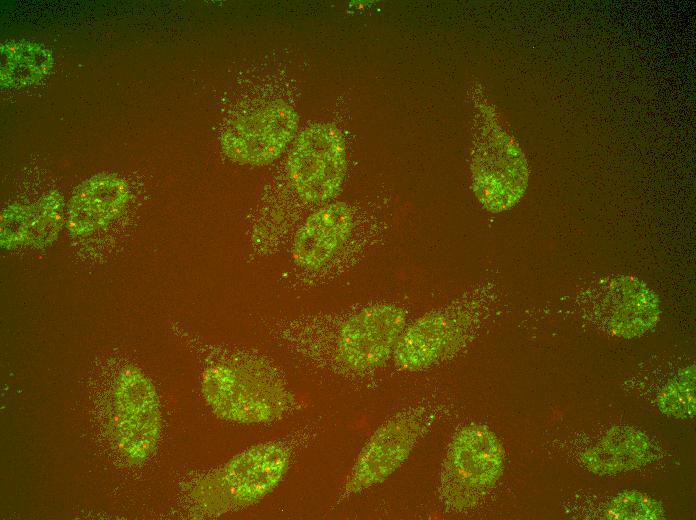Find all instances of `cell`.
Returning a JSON list of instances; mask_svg holds the SVG:
<instances>
[{
  "mask_svg": "<svg viewBox=\"0 0 696 520\" xmlns=\"http://www.w3.org/2000/svg\"><path fill=\"white\" fill-rule=\"evenodd\" d=\"M203 394L220 418L245 424L280 418L291 403L284 382L257 361H233L205 370Z\"/></svg>",
  "mask_w": 696,
  "mask_h": 520,
  "instance_id": "obj_1",
  "label": "cell"
},
{
  "mask_svg": "<svg viewBox=\"0 0 696 520\" xmlns=\"http://www.w3.org/2000/svg\"><path fill=\"white\" fill-rule=\"evenodd\" d=\"M291 453L280 442H265L239 453L206 477L194 492L202 509L222 514L249 507L283 479Z\"/></svg>",
  "mask_w": 696,
  "mask_h": 520,
  "instance_id": "obj_2",
  "label": "cell"
},
{
  "mask_svg": "<svg viewBox=\"0 0 696 520\" xmlns=\"http://www.w3.org/2000/svg\"><path fill=\"white\" fill-rule=\"evenodd\" d=\"M504 451L496 435L486 426L471 424L452 439L443 464L440 497L450 509L472 506L479 495L500 478Z\"/></svg>",
  "mask_w": 696,
  "mask_h": 520,
  "instance_id": "obj_3",
  "label": "cell"
},
{
  "mask_svg": "<svg viewBox=\"0 0 696 520\" xmlns=\"http://www.w3.org/2000/svg\"><path fill=\"white\" fill-rule=\"evenodd\" d=\"M298 117L283 100H257L239 110L221 136L225 154L240 164L274 161L294 137Z\"/></svg>",
  "mask_w": 696,
  "mask_h": 520,
  "instance_id": "obj_4",
  "label": "cell"
},
{
  "mask_svg": "<svg viewBox=\"0 0 696 520\" xmlns=\"http://www.w3.org/2000/svg\"><path fill=\"white\" fill-rule=\"evenodd\" d=\"M287 171L304 201L319 204L333 198L346 171V150L340 131L329 123L307 126L292 145Z\"/></svg>",
  "mask_w": 696,
  "mask_h": 520,
  "instance_id": "obj_5",
  "label": "cell"
},
{
  "mask_svg": "<svg viewBox=\"0 0 696 520\" xmlns=\"http://www.w3.org/2000/svg\"><path fill=\"white\" fill-rule=\"evenodd\" d=\"M112 406V435L120 451L131 460L146 458L160 433L154 386L139 370L126 369L116 380Z\"/></svg>",
  "mask_w": 696,
  "mask_h": 520,
  "instance_id": "obj_6",
  "label": "cell"
},
{
  "mask_svg": "<svg viewBox=\"0 0 696 520\" xmlns=\"http://www.w3.org/2000/svg\"><path fill=\"white\" fill-rule=\"evenodd\" d=\"M473 189L491 212L512 207L523 195L528 169L519 147L503 133H493L477 143L472 154Z\"/></svg>",
  "mask_w": 696,
  "mask_h": 520,
  "instance_id": "obj_7",
  "label": "cell"
},
{
  "mask_svg": "<svg viewBox=\"0 0 696 520\" xmlns=\"http://www.w3.org/2000/svg\"><path fill=\"white\" fill-rule=\"evenodd\" d=\"M406 323L404 311L393 304H375L350 316L337 335V357L354 371L376 368L390 357Z\"/></svg>",
  "mask_w": 696,
  "mask_h": 520,
  "instance_id": "obj_8",
  "label": "cell"
},
{
  "mask_svg": "<svg viewBox=\"0 0 696 520\" xmlns=\"http://www.w3.org/2000/svg\"><path fill=\"white\" fill-rule=\"evenodd\" d=\"M421 429L413 417L395 418L381 425L361 450L346 492L357 493L388 478L409 456Z\"/></svg>",
  "mask_w": 696,
  "mask_h": 520,
  "instance_id": "obj_9",
  "label": "cell"
},
{
  "mask_svg": "<svg viewBox=\"0 0 696 520\" xmlns=\"http://www.w3.org/2000/svg\"><path fill=\"white\" fill-rule=\"evenodd\" d=\"M462 337V324L452 312L427 314L403 331L394 349L397 366L415 371L447 356Z\"/></svg>",
  "mask_w": 696,
  "mask_h": 520,
  "instance_id": "obj_10",
  "label": "cell"
},
{
  "mask_svg": "<svg viewBox=\"0 0 696 520\" xmlns=\"http://www.w3.org/2000/svg\"><path fill=\"white\" fill-rule=\"evenodd\" d=\"M596 315L613 334L635 336L645 332L656 321L658 302L643 283L622 277L604 285L599 292Z\"/></svg>",
  "mask_w": 696,
  "mask_h": 520,
  "instance_id": "obj_11",
  "label": "cell"
},
{
  "mask_svg": "<svg viewBox=\"0 0 696 520\" xmlns=\"http://www.w3.org/2000/svg\"><path fill=\"white\" fill-rule=\"evenodd\" d=\"M352 227V213L345 203L323 206L297 231L292 247L295 262L307 269L320 268L346 242Z\"/></svg>",
  "mask_w": 696,
  "mask_h": 520,
  "instance_id": "obj_12",
  "label": "cell"
},
{
  "mask_svg": "<svg viewBox=\"0 0 696 520\" xmlns=\"http://www.w3.org/2000/svg\"><path fill=\"white\" fill-rule=\"evenodd\" d=\"M125 183L112 175H99L87 180L72 197L69 207L71 229L76 232L93 230L112 217L126 203Z\"/></svg>",
  "mask_w": 696,
  "mask_h": 520,
  "instance_id": "obj_13",
  "label": "cell"
},
{
  "mask_svg": "<svg viewBox=\"0 0 696 520\" xmlns=\"http://www.w3.org/2000/svg\"><path fill=\"white\" fill-rule=\"evenodd\" d=\"M2 83L27 85L42 78L50 69L51 56L33 43L13 42L2 46Z\"/></svg>",
  "mask_w": 696,
  "mask_h": 520,
  "instance_id": "obj_14",
  "label": "cell"
},
{
  "mask_svg": "<svg viewBox=\"0 0 696 520\" xmlns=\"http://www.w3.org/2000/svg\"><path fill=\"white\" fill-rule=\"evenodd\" d=\"M659 408L666 414L686 417L695 411L694 373H685L671 382L658 396Z\"/></svg>",
  "mask_w": 696,
  "mask_h": 520,
  "instance_id": "obj_15",
  "label": "cell"
},
{
  "mask_svg": "<svg viewBox=\"0 0 696 520\" xmlns=\"http://www.w3.org/2000/svg\"><path fill=\"white\" fill-rule=\"evenodd\" d=\"M608 515L616 519H651L658 518L661 513L653 499L639 493H626L613 501Z\"/></svg>",
  "mask_w": 696,
  "mask_h": 520,
  "instance_id": "obj_16",
  "label": "cell"
}]
</instances>
